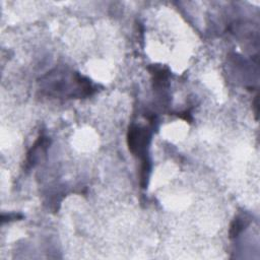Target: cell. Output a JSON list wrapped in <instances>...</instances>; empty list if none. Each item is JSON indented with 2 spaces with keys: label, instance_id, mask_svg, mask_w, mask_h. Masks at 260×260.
Returning a JSON list of instances; mask_svg holds the SVG:
<instances>
[{
  "label": "cell",
  "instance_id": "1",
  "mask_svg": "<svg viewBox=\"0 0 260 260\" xmlns=\"http://www.w3.org/2000/svg\"><path fill=\"white\" fill-rule=\"evenodd\" d=\"M73 74V73H72ZM72 74L50 73L46 89L55 96L63 95L72 98H84L93 95L95 88L87 77L76 73L73 81L69 84Z\"/></svg>",
  "mask_w": 260,
  "mask_h": 260
},
{
  "label": "cell",
  "instance_id": "2",
  "mask_svg": "<svg viewBox=\"0 0 260 260\" xmlns=\"http://www.w3.org/2000/svg\"><path fill=\"white\" fill-rule=\"evenodd\" d=\"M152 134L146 127L138 126L135 124L129 126L127 131V145L129 152L140 159L148 156V149L151 142Z\"/></svg>",
  "mask_w": 260,
  "mask_h": 260
},
{
  "label": "cell",
  "instance_id": "3",
  "mask_svg": "<svg viewBox=\"0 0 260 260\" xmlns=\"http://www.w3.org/2000/svg\"><path fill=\"white\" fill-rule=\"evenodd\" d=\"M46 139L47 138L40 137L37 139V141L34 143V145L32 146V149L30 150V152L28 153L27 163L31 167L36 164V162L38 160V156L42 152H46V149H44V148H47V139Z\"/></svg>",
  "mask_w": 260,
  "mask_h": 260
},
{
  "label": "cell",
  "instance_id": "4",
  "mask_svg": "<svg viewBox=\"0 0 260 260\" xmlns=\"http://www.w3.org/2000/svg\"><path fill=\"white\" fill-rule=\"evenodd\" d=\"M151 174V161L149 156H144L141 159L140 167V186L142 189H145L148 186V181Z\"/></svg>",
  "mask_w": 260,
  "mask_h": 260
},
{
  "label": "cell",
  "instance_id": "5",
  "mask_svg": "<svg viewBox=\"0 0 260 260\" xmlns=\"http://www.w3.org/2000/svg\"><path fill=\"white\" fill-rule=\"evenodd\" d=\"M247 225L246 220H244L241 217H237L231 224L230 228V237L232 239L238 237L244 230V228Z\"/></svg>",
  "mask_w": 260,
  "mask_h": 260
},
{
  "label": "cell",
  "instance_id": "6",
  "mask_svg": "<svg viewBox=\"0 0 260 260\" xmlns=\"http://www.w3.org/2000/svg\"><path fill=\"white\" fill-rule=\"evenodd\" d=\"M254 109H255V115H256V119H258V97H255V101H254Z\"/></svg>",
  "mask_w": 260,
  "mask_h": 260
}]
</instances>
